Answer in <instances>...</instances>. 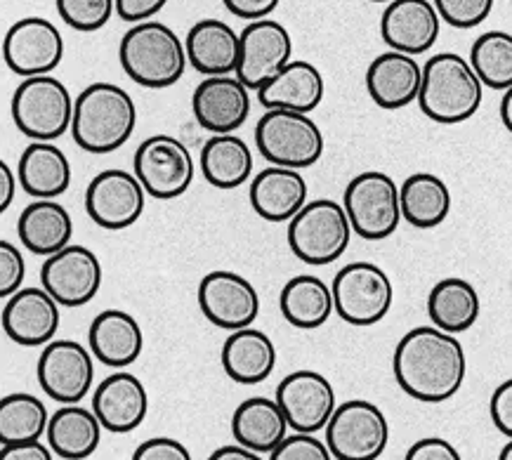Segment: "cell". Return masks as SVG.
I'll use <instances>...</instances> for the list:
<instances>
[{"label":"cell","instance_id":"obj_1","mask_svg":"<svg viewBox=\"0 0 512 460\" xmlns=\"http://www.w3.org/2000/svg\"><path fill=\"white\" fill-rule=\"evenodd\" d=\"M392 368L397 385L411 399L442 404L461 392L468 357L456 335L435 326H416L397 343Z\"/></svg>","mask_w":512,"mask_h":460},{"label":"cell","instance_id":"obj_2","mask_svg":"<svg viewBox=\"0 0 512 460\" xmlns=\"http://www.w3.org/2000/svg\"><path fill=\"white\" fill-rule=\"evenodd\" d=\"M137 107L128 90L116 83L88 85L74 100L71 137L88 154H111L135 133Z\"/></svg>","mask_w":512,"mask_h":460},{"label":"cell","instance_id":"obj_3","mask_svg":"<svg viewBox=\"0 0 512 460\" xmlns=\"http://www.w3.org/2000/svg\"><path fill=\"white\" fill-rule=\"evenodd\" d=\"M482 88L468 59L456 52H439L425 62L416 102L435 123L456 126L482 107Z\"/></svg>","mask_w":512,"mask_h":460},{"label":"cell","instance_id":"obj_4","mask_svg":"<svg viewBox=\"0 0 512 460\" xmlns=\"http://www.w3.org/2000/svg\"><path fill=\"white\" fill-rule=\"evenodd\" d=\"M118 59L130 81L142 88H170L185 76V43L168 24L147 22L133 24L118 45Z\"/></svg>","mask_w":512,"mask_h":460},{"label":"cell","instance_id":"obj_5","mask_svg":"<svg viewBox=\"0 0 512 460\" xmlns=\"http://www.w3.org/2000/svg\"><path fill=\"white\" fill-rule=\"evenodd\" d=\"M288 246L305 265L324 267L343 258L352 241V227L338 201H307L288 220Z\"/></svg>","mask_w":512,"mask_h":460},{"label":"cell","instance_id":"obj_6","mask_svg":"<svg viewBox=\"0 0 512 460\" xmlns=\"http://www.w3.org/2000/svg\"><path fill=\"white\" fill-rule=\"evenodd\" d=\"M10 111L19 133L31 142H55L71 126L74 97L55 76H29L17 85Z\"/></svg>","mask_w":512,"mask_h":460},{"label":"cell","instance_id":"obj_7","mask_svg":"<svg viewBox=\"0 0 512 460\" xmlns=\"http://www.w3.org/2000/svg\"><path fill=\"white\" fill-rule=\"evenodd\" d=\"M255 147L269 166L303 170L324 154V133L310 114L269 109L255 126Z\"/></svg>","mask_w":512,"mask_h":460},{"label":"cell","instance_id":"obj_8","mask_svg":"<svg viewBox=\"0 0 512 460\" xmlns=\"http://www.w3.org/2000/svg\"><path fill=\"white\" fill-rule=\"evenodd\" d=\"M324 432V444L333 460H378L390 442L387 416L380 406L366 399L338 404Z\"/></svg>","mask_w":512,"mask_h":460},{"label":"cell","instance_id":"obj_9","mask_svg":"<svg viewBox=\"0 0 512 460\" xmlns=\"http://www.w3.org/2000/svg\"><path fill=\"white\" fill-rule=\"evenodd\" d=\"M343 208L352 234H359L366 241L387 239L402 222L397 182L380 170H366L352 177L345 189Z\"/></svg>","mask_w":512,"mask_h":460},{"label":"cell","instance_id":"obj_10","mask_svg":"<svg viewBox=\"0 0 512 460\" xmlns=\"http://www.w3.org/2000/svg\"><path fill=\"white\" fill-rule=\"evenodd\" d=\"M333 312L350 326H373L383 321L395 300L390 276L373 262H350L331 286Z\"/></svg>","mask_w":512,"mask_h":460},{"label":"cell","instance_id":"obj_11","mask_svg":"<svg viewBox=\"0 0 512 460\" xmlns=\"http://www.w3.org/2000/svg\"><path fill=\"white\" fill-rule=\"evenodd\" d=\"M135 177L142 184L144 194L154 199H177L192 187L196 175V161L185 142L173 135L147 137L135 151Z\"/></svg>","mask_w":512,"mask_h":460},{"label":"cell","instance_id":"obj_12","mask_svg":"<svg viewBox=\"0 0 512 460\" xmlns=\"http://www.w3.org/2000/svg\"><path fill=\"white\" fill-rule=\"evenodd\" d=\"M41 284L59 307H83L100 293L102 262L90 248L69 243L45 258Z\"/></svg>","mask_w":512,"mask_h":460},{"label":"cell","instance_id":"obj_13","mask_svg":"<svg viewBox=\"0 0 512 460\" xmlns=\"http://www.w3.org/2000/svg\"><path fill=\"white\" fill-rule=\"evenodd\" d=\"M36 376L52 402L78 404L95 383V359L76 340H50L43 345Z\"/></svg>","mask_w":512,"mask_h":460},{"label":"cell","instance_id":"obj_14","mask_svg":"<svg viewBox=\"0 0 512 460\" xmlns=\"http://www.w3.org/2000/svg\"><path fill=\"white\" fill-rule=\"evenodd\" d=\"M147 194L128 170L109 168L90 180L85 189V210L97 227L109 232L133 227L142 218Z\"/></svg>","mask_w":512,"mask_h":460},{"label":"cell","instance_id":"obj_15","mask_svg":"<svg viewBox=\"0 0 512 460\" xmlns=\"http://www.w3.org/2000/svg\"><path fill=\"white\" fill-rule=\"evenodd\" d=\"M3 59L22 78L52 74L64 59V38L50 19L24 17L5 34Z\"/></svg>","mask_w":512,"mask_h":460},{"label":"cell","instance_id":"obj_16","mask_svg":"<svg viewBox=\"0 0 512 460\" xmlns=\"http://www.w3.org/2000/svg\"><path fill=\"white\" fill-rule=\"evenodd\" d=\"M288 427L293 432L317 435L336 411L338 399L331 380L319 371H293L277 387V399Z\"/></svg>","mask_w":512,"mask_h":460},{"label":"cell","instance_id":"obj_17","mask_svg":"<svg viewBox=\"0 0 512 460\" xmlns=\"http://www.w3.org/2000/svg\"><path fill=\"white\" fill-rule=\"evenodd\" d=\"M199 307L210 324L239 331L253 326L260 314V295L246 276L232 269L208 272L199 284Z\"/></svg>","mask_w":512,"mask_h":460},{"label":"cell","instance_id":"obj_18","mask_svg":"<svg viewBox=\"0 0 512 460\" xmlns=\"http://www.w3.org/2000/svg\"><path fill=\"white\" fill-rule=\"evenodd\" d=\"M293 59V38L284 24L274 19H255L239 34L236 78L248 90H258Z\"/></svg>","mask_w":512,"mask_h":460},{"label":"cell","instance_id":"obj_19","mask_svg":"<svg viewBox=\"0 0 512 460\" xmlns=\"http://www.w3.org/2000/svg\"><path fill=\"white\" fill-rule=\"evenodd\" d=\"M196 123L213 135L236 133L251 116V90L236 76H206L192 97Z\"/></svg>","mask_w":512,"mask_h":460},{"label":"cell","instance_id":"obj_20","mask_svg":"<svg viewBox=\"0 0 512 460\" xmlns=\"http://www.w3.org/2000/svg\"><path fill=\"white\" fill-rule=\"evenodd\" d=\"M442 19L430 0H390L380 17V36L390 50L423 55L437 43Z\"/></svg>","mask_w":512,"mask_h":460},{"label":"cell","instance_id":"obj_21","mask_svg":"<svg viewBox=\"0 0 512 460\" xmlns=\"http://www.w3.org/2000/svg\"><path fill=\"white\" fill-rule=\"evenodd\" d=\"M90 411L100 420L102 430L114 432V435H128L147 418V387L140 378L128 371L111 373L97 385L93 394V409Z\"/></svg>","mask_w":512,"mask_h":460},{"label":"cell","instance_id":"obj_22","mask_svg":"<svg viewBox=\"0 0 512 460\" xmlns=\"http://www.w3.org/2000/svg\"><path fill=\"white\" fill-rule=\"evenodd\" d=\"M59 328V305L43 288H19L3 307V331L12 343L41 347L55 340Z\"/></svg>","mask_w":512,"mask_h":460},{"label":"cell","instance_id":"obj_23","mask_svg":"<svg viewBox=\"0 0 512 460\" xmlns=\"http://www.w3.org/2000/svg\"><path fill=\"white\" fill-rule=\"evenodd\" d=\"M324 76L312 62L303 59H291L284 69L277 71L269 81H265L255 90L258 102L269 109L298 111V114H310L324 100Z\"/></svg>","mask_w":512,"mask_h":460},{"label":"cell","instance_id":"obj_24","mask_svg":"<svg viewBox=\"0 0 512 460\" xmlns=\"http://www.w3.org/2000/svg\"><path fill=\"white\" fill-rule=\"evenodd\" d=\"M420 76H423V67L416 62V57L387 50L369 64L366 90L380 109L397 111L416 102Z\"/></svg>","mask_w":512,"mask_h":460},{"label":"cell","instance_id":"obj_25","mask_svg":"<svg viewBox=\"0 0 512 460\" xmlns=\"http://www.w3.org/2000/svg\"><path fill=\"white\" fill-rule=\"evenodd\" d=\"M88 345L93 359L111 368H126L140 359L144 333L133 314L123 310H104L90 324Z\"/></svg>","mask_w":512,"mask_h":460},{"label":"cell","instance_id":"obj_26","mask_svg":"<svg viewBox=\"0 0 512 460\" xmlns=\"http://www.w3.org/2000/svg\"><path fill=\"white\" fill-rule=\"evenodd\" d=\"M307 180L300 170L269 166L253 177L251 206L262 220L288 222L307 203Z\"/></svg>","mask_w":512,"mask_h":460},{"label":"cell","instance_id":"obj_27","mask_svg":"<svg viewBox=\"0 0 512 460\" xmlns=\"http://www.w3.org/2000/svg\"><path fill=\"white\" fill-rule=\"evenodd\" d=\"M185 55L203 76H229L239 64V34L222 19H201L189 29Z\"/></svg>","mask_w":512,"mask_h":460},{"label":"cell","instance_id":"obj_28","mask_svg":"<svg viewBox=\"0 0 512 460\" xmlns=\"http://www.w3.org/2000/svg\"><path fill=\"white\" fill-rule=\"evenodd\" d=\"M277 366V347L260 328L246 326L229 333L222 345V368L234 383L258 385L272 376Z\"/></svg>","mask_w":512,"mask_h":460},{"label":"cell","instance_id":"obj_29","mask_svg":"<svg viewBox=\"0 0 512 460\" xmlns=\"http://www.w3.org/2000/svg\"><path fill=\"white\" fill-rule=\"evenodd\" d=\"M52 456L64 460H85L102 442V425L95 413L81 404H64L48 418L45 427Z\"/></svg>","mask_w":512,"mask_h":460},{"label":"cell","instance_id":"obj_30","mask_svg":"<svg viewBox=\"0 0 512 460\" xmlns=\"http://www.w3.org/2000/svg\"><path fill=\"white\" fill-rule=\"evenodd\" d=\"M17 182L34 199H57L71 187V163L52 142H31L22 151Z\"/></svg>","mask_w":512,"mask_h":460},{"label":"cell","instance_id":"obj_31","mask_svg":"<svg viewBox=\"0 0 512 460\" xmlns=\"http://www.w3.org/2000/svg\"><path fill=\"white\" fill-rule=\"evenodd\" d=\"M17 234L26 251L48 258L69 246L74 236V220L69 210L55 199H36L19 215Z\"/></svg>","mask_w":512,"mask_h":460},{"label":"cell","instance_id":"obj_32","mask_svg":"<svg viewBox=\"0 0 512 460\" xmlns=\"http://www.w3.org/2000/svg\"><path fill=\"white\" fill-rule=\"evenodd\" d=\"M232 435L239 446L265 456L277 449L281 439L288 435V423L274 399L251 397L236 406Z\"/></svg>","mask_w":512,"mask_h":460},{"label":"cell","instance_id":"obj_33","mask_svg":"<svg viewBox=\"0 0 512 460\" xmlns=\"http://www.w3.org/2000/svg\"><path fill=\"white\" fill-rule=\"evenodd\" d=\"M201 175L215 189H236L253 175V151L236 133L213 135L199 154Z\"/></svg>","mask_w":512,"mask_h":460},{"label":"cell","instance_id":"obj_34","mask_svg":"<svg viewBox=\"0 0 512 460\" xmlns=\"http://www.w3.org/2000/svg\"><path fill=\"white\" fill-rule=\"evenodd\" d=\"M482 312L477 288L461 276L437 281L428 295V314L432 326L444 333H465L477 324Z\"/></svg>","mask_w":512,"mask_h":460},{"label":"cell","instance_id":"obj_35","mask_svg":"<svg viewBox=\"0 0 512 460\" xmlns=\"http://www.w3.org/2000/svg\"><path fill=\"white\" fill-rule=\"evenodd\" d=\"M399 210L411 227L435 229L451 213L449 187L432 173H413L399 187Z\"/></svg>","mask_w":512,"mask_h":460},{"label":"cell","instance_id":"obj_36","mask_svg":"<svg viewBox=\"0 0 512 460\" xmlns=\"http://www.w3.org/2000/svg\"><path fill=\"white\" fill-rule=\"evenodd\" d=\"M281 314L288 324L303 331L324 326L333 314V295L331 286L314 274H298L279 295Z\"/></svg>","mask_w":512,"mask_h":460},{"label":"cell","instance_id":"obj_37","mask_svg":"<svg viewBox=\"0 0 512 460\" xmlns=\"http://www.w3.org/2000/svg\"><path fill=\"white\" fill-rule=\"evenodd\" d=\"M48 409L29 392H12L0 399V444L38 442L48 427Z\"/></svg>","mask_w":512,"mask_h":460},{"label":"cell","instance_id":"obj_38","mask_svg":"<svg viewBox=\"0 0 512 460\" xmlns=\"http://www.w3.org/2000/svg\"><path fill=\"white\" fill-rule=\"evenodd\" d=\"M470 67L479 83L491 90L512 88V36L508 31H487L472 43Z\"/></svg>","mask_w":512,"mask_h":460},{"label":"cell","instance_id":"obj_39","mask_svg":"<svg viewBox=\"0 0 512 460\" xmlns=\"http://www.w3.org/2000/svg\"><path fill=\"white\" fill-rule=\"evenodd\" d=\"M55 3L62 22L83 34L100 31L114 15V0H55Z\"/></svg>","mask_w":512,"mask_h":460},{"label":"cell","instance_id":"obj_40","mask_svg":"<svg viewBox=\"0 0 512 460\" xmlns=\"http://www.w3.org/2000/svg\"><path fill=\"white\" fill-rule=\"evenodd\" d=\"M432 5L439 19L454 29H475L494 10V0H435Z\"/></svg>","mask_w":512,"mask_h":460},{"label":"cell","instance_id":"obj_41","mask_svg":"<svg viewBox=\"0 0 512 460\" xmlns=\"http://www.w3.org/2000/svg\"><path fill=\"white\" fill-rule=\"evenodd\" d=\"M269 460H333L324 439H317L305 432H293L281 439L277 449L267 453Z\"/></svg>","mask_w":512,"mask_h":460},{"label":"cell","instance_id":"obj_42","mask_svg":"<svg viewBox=\"0 0 512 460\" xmlns=\"http://www.w3.org/2000/svg\"><path fill=\"white\" fill-rule=\"evenodd\" d=\"M26 260L15 243L0 239V300L10 298L24 284Z\"/></svg>","mask_w":512,"mask_h":460},{"label":"cell","instance_id":"obj_43","mask_svg":"<svg viewBox=\"0 0 512 460\" xmlns=\"http://www.w3.org/2000/svg\"><path fill=\"white\" fill-rule=\"evenodd\" d=\"M133 460H194L182 442L173 437H154L137 446Z\"/></svg>","mask_w":512,"mask_h":460},{"label":"cell","instance_id":"obj_44","mask_svg":"<svg viewBox=\"0 0 512 460\" xmlns=\"http://www.w3.org/2000/svg\"><path fill=\"white\" fill-rule=\"evenodd\" d=\"M489 413L494 427L505 439H512V380H505L491 394Z\"/></svg>","mask_w":512,"mask_h":460},{"label":"cell","instance_id":"obj_45","mask_svg":"<svg viewBox=\"0 0 512 460\" xmlns=\"http://www.w3.org/2000/svg\"><path fill=\"white\" fill-rule=\"evenodd\" d=\"M404 460H463L461 453L451 442L442 437H425L411 444Z\"/></svg>","mask_w":512,"mask_h":460},{"label":"cell","instance_id":"obj_46","mask_svg":"<svg viewBox=\"0 0 512 460\" xmlns=\"http://www.w3.org/2000/svg\"><path fill=\"white\" fill-rule=\"evenodd\" d=\"M168 0H114V12L123 22L140 24L166 8Z\"/></svg>","mask_w":512,"mask_h":460},{"label":"cell","instance_id":"obj_47","mask_svg":"<svg viewBox=\"0 0 512 460\" xmlns=\"http://www.w3.org/2000/svg\"><path fill=\"white\" fill-rule=\"evenodd\" d=\"M225 8L232 12L234 17L246 19V22H255V19H267L274 10L279 8L281 0H222Z\"/></svg>","mask_w":512,"mask_h":460},{"label":"cell","instance_id":"obj_48","mask_svg":"<svg viewBox=\"0 0 512 460\" xmlns=\"http://www.w3.org/2000/svg\"><path fill=\"white\" fill-rule=\"evenodd\" d=\"M0 460H55L48 444L38 442H22V444H8L0 449Z\"/></svg>","mask_w":512,"mask_h":460},{"label":"cell","instance_id":"obj_49","mask_svg":"<svg viewBox=\"0 0 512 460\" xmlns=\"http://www.w3.org/2000/svg\"><path fill=\"white\" fill-rule=\"evenodd\" d=\"M17 194V175L12 173V168L0 159V215L12 206Z\"/></svg>","mask_w":512,"mask_h":460},{"label":"cell","instance_id":"obj_50","mask_svg":"<svg viewBox=\"0 0 512 460\" xmlns=\"http://www.w3.org/2000/svg\"><path fill=\"white\" fill-rule=\"evenodd\" d=\"M208 460H265L260 453L248 451L239 444H229V446H220L218 451L210 453Z\"/></svg>","mask_w":512,"mask_h":460},{"label":"cell","instance_id":"obj_51","mask_svg":"<svg viewBox=\"0 0 512 460\" xmlns=\"http://www.w3.org/2000/svg\"><path fill=\"white\" fill-rule=\"evenodd\" d=\"M501 121L505 130H512V88L503 90V100H501Z\"/></svg>","mask_w":512,"mask_h":460},{"label":"cell","instance_id":"obj_52","mask_svg":"<svg viewBox=\"0 0 512 460\" xmlns=\"http://www.w3.org/2000/svg\"><path fill=\"white\" fill-rule=\"evenodd\" d=\"M498 460H512V442H510V439L505 442L501 453H498Z\"/></svg>","mask_w":512,"mask_h":460},{"label":"cell","instance_id":"obj_53","mask_svg":"<svg viewBox=\"0 0 512 460\" xmlns=\"http://www.w3.org/2000/svg\"><path fill=\"white\" fill-rule=\"evenodd\" d=\"M371 3H390V0H371Z\"/></svg>","mask_w":512,"mask_h":460}]
</instances>
